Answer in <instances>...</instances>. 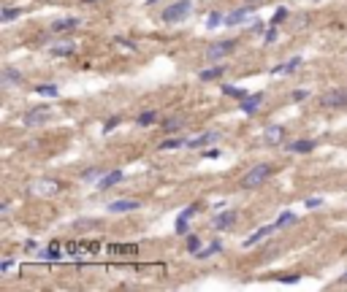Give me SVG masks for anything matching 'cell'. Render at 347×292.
Segmentation results:
<instances>
[{"mask_svg":"<svg viewBox=\"0 0 347 292\" xmlns=\"http://www.w3.org/2000/svg\"><path fill=\"white\" fill-rule=\"evenodd\" d=\"M193 0H177V3H171V6H165L163 11V22L168 24H177V22H185L187 17H193Z\"/></svg>","mask_w":347,"mask_h":292,"instance_id":"6da1fadb","label":"cell"},{"mask_svg":"<svg viewBox=\"0 0 347 292\" xmlns=\"http://www.w3.org/2000/svg\"><path fill=\"white\" fill-rule=\"evenodd\" d=\"M269 173H271V165H266V163H260V165H255V168H250L247 173L241 176V189H255V187H260V184L269 179Z\"/></svg>","mask_w":347,"mask_h":292,"instance_id":"7a4b0ae2","label":"cell"},{"mask_svg":"<svg viewBox=\"0 0 347 292\" xmlns=\"http://www.w3.org/2000/svg\"><path fill=\"white\" fill-rule=\"evenodd\" d=\"M49 114H52V108H49L46 103L36 105V108H30V111L22 117V125H24V127H38V125H44L49 119Z\"/></svg>","mask_w":347,"mask_h":292,"instance_id":"3957f363","label":"cell"},{"mask_svg":"<svg viewBox=\"0 0 347 292\" xmlns=\"http://www.w3.org/2000/svg\"><path fill=\"white\" fill-rule=\"evenodd\" d=\"M233 49H236V41H217V43H212V46L206 49V60L217 63V60L228 57V54L233 52Z\"/></svg>","mask_w":347,"mask_h":292,"instance_id":"277c9868","label":"cell"},{"mask_svg":"<svg viewBox=\"0 0 347 292\" xmlns=\"http://www.w3.org/2000/svg\"><path fill=\"white\" fill-rule=\"evenodd\" d=\"M30 189H33L36 195L52 198V195L60 192V181H54V179H38V181H33V184H30Z\"/></svg>","mask_w":347,"mask_h":292,"instance_id":"5b68a950","label":"cell"},{"mask_svg":"<svg viewBox=\"0 0 347 292\" xmlns=\"http://www.w3.org/2000/svg\"><path fill=\"white\" fill-rule=\"evenodd\" d=\"M323 105L325 108H342V105H347V89H331V92H325Z\"/></svg>","mask_w":347,"mask_h":292,"instance_id":"8992f818","label":"cell"},{"mask_svg":"<svg viewBox=\"0 0 347 292\" xmlns=\"http://www.w3.org/2000/svg\"><path fill=\"white\" fill-rule=\"evenodd\" d=\"M282 138H285V127H282V125H271V127H266L263 135H260V141H263L266 146L282 144Z\"/></svg>","mask_w":347,"mask_h":292,"instance_id":"52a82bcc","label":"cell"},{"mask_svg":"<svg viewBox=\"0 0 347 292\" xmlns=\"http://www.w3.org/2000/svg\"><path fill=\"white\" fill-rule=\"evenodd\" d=\"M236 216H239V211H233V209H228V211H220V214H214V219H212V228H214V230H225V228H231V225L236 222Z\"/></svg>","mask_w":347,"mask_h":292,"instance_id":"ba28073f","label":"cell"},{"mask_svg":"<svg viewBox=\"0 0 347 292\" xmlns=\"http://www.w3.org/2000/svg\"><path fill=\"white\" fill-rule=\"evenodd\" d=\"M250 17H253L250 8H233V11L225 17V24H228V27H239V24H247Z\"/></svg>","mask_w":347,"mask_h":292,"instance_id":"9c48e42d","label":"cell"},{"mask_svg":"<svg viewBox=\"0 0 347 292\" xmlns=\"http://www.w3.org/2000/svg\"><path fill=\"white\" fill-rule=\"evenodd\" d=\"M136 209H141V203L133 198H125V200H114V203H109V211L112 214H125V211H136Z\"/></svg>","mask_w":347,"mask_h":292,"instance_id":"30bf717a","label":"cell"},{"mask_svg":"<svg viewBox=\"0 0 347 292\" xmlns=\"http://www.w3.org/2000/svg\"><path fill=\"white\" fill-rule=\"evenodd\" d=\"M260 105H263V95L258 92V95H247V98H244V100L239 103V108H241L244 114H255V111L260 108Z\"/></svg>","mask_w":347,"mask_h":292,"instance_id":"8fae6325","label":"cell"},{"mask_svg":"<svg viewBox=\"0 0 347 292\" xmlns=\"http://www.w3.org/2000/svg\"><path fill=\"white\" fill-rule=\"evenodd\" d=\"M301 63H304L301 57H290L288 63L274 65V68H271V73H274V76H285V73H293V70H299V68H301Z\"/></svg>","mask_w":347,"mask_h":292,"instance_id":"7c38bea8","label":"cell"},{"mask_svg":"<svg viewBox=\"0 0 347 292\" xmlns=\"http://www.w3.org/2000/svg\"><path fill=\"white\" fill-rule=\"evenodd\" d=\"M122 179H125L122 170H112V173H103V176L98 179V189H109V187H114V184H119Z\"/></svg>","mask_w":347,"mask_h":292,"instance_id":"4fadbf2b","label":"cell"},{"mask_svg":"<svg viewBox=\"0 0 347 292\" xmlns=\"http://www.w3.org/2000/svg\"><path fill=\"white\" fill-rule=\"evenodd\" d=\"M217 141H220V133H214V130H209V133L198 135V138H190V141H187V146H190V149H198V146H206V144H217Z\"/></svg>","mask_w":347,"mask_h":292,"instance_id":"5bb4252c","label":"cell"},{"mask_svg":"<svg viewBox=\"0 0 347 292\" xmlns=\"http://www.w3.org/2000/svg\"><path fill=\"white\" fill-rule=\"evenodd\" d=\"M49 52H52L54 57H68V54L76 52V43H73V41H60V43H52Z\"/></svg>","mask_w":347,"mask_h":292,"instance_id":"9a60e30c","label":"cell"},{"mask_svg":"<svg viewBox=\"0 0 347 292\" xmlns=\"http://www.w3.org/2000/svg\"><path fill=\"white\" fill-rule=\"evenodd\" d=\"M277 230V225H266V228H260V230H255L253 235H250V238H244V246H255L258 244V241H263L266 235H271Z\"/></svg>","mask_w":347,"mask_h":292,"instance_id":"2e32d148","label":"cell"},{"mask_svg":"<svg viewBox=\"0 0 347 292\" xmlns=\"http://www.w3.org/2000/svg\"><path fill=\"white\" fill-rule=\"evenodd\" d=\"M288 149H290L293 154H309L312 149H315V141H306V138H304V141H293Z\"/></svg>","mask_w":347,"mask_h":292,"instance_id":"e0dca14e","label":"cell"},{"mask_svg":"<svg viewBox=\"0 0 347 292\" xmlns=\"http://www.w3.org/2000/svg\"><path fill=\"white\" fill-rule=\"evenodd\" d=\"M73 27H79V19H73V17H68V19H54V22H52V30H54V33L73 30Z\"/></svg>","mask_w":347,"mask_h":292,"instance_id":"ac0fdd59","label":"cell"},{"mask_svg":"<svg viewBox=\"0 0 347 292\" xmlns=\"http://www.w3.org/2000/svg\"><path fill=\"white\" fill-rule=\"evenodd\" d=\"M0 79H3V84H17V82H22V73L17 68H3Z\"/></svg>","mask_w":347,"mask_h":292,"instance_id":"d6986e66","label":"cell"},{"mask_svg":"<svg viewBox=\"0 0 347 292\" xmlns=\"http://www.w3.org/2000/svg\"><path fill=\"white\" fill-rule=\"evenodd\" d=\"M223 73H225V65H217V68H209V70H204L201 73V82H212V79H223Z\"/></svg>","mask_w":347,"mask_h":292,"instance_id":"ffe728a7","label":"cell"},{"mask_svg":"<svg viewBox=\"0 0 347 292\" xmlns=\"http://www.w3.org/2000/svg\"><path fill=\"white\" fill-rule=\"evenodd\" d=\"M217 251H223V244H220V241H212V244L206 246V249H201L195 257H198V260H206V257H212V254H217Z\"/></svg>","mask_w":347,"mask_h":292,"instance_id":"44dd1931","label":"cell"},{"mask_svg":"<svg viewBox=\"0 0 347 292\" xmlns=\"http://www.w3.org/2000/svg\"><path fill=\"white\" fill-rule=\"evenodd\" d=\"M36 92L41 95V98H57V95H60V89L54 87V84H38V87H36Z\"/></svg>","mask_w":347,"mask_h":292,"instance_id":"7402d4cb","label":"cell"},{"mask_svg":"<svg viewBox=\"0 0 347 292\" xmlns=\"http://www.w3.org/2000/svg\"><path fill=\"white\" fill-rule=\"evenodd\" d=\"M17 17H22V8H3L0 11V22H14Z\"/></svg>","mask_w":347,"mask_h":292,"instance_id":"603a6c76","label":"cell"},{"mask_svg":"<svg viewBox=\"0 0 347 292\" xmlns=\"http://www.w3.org/2000/svg\"><path fill=\"white\" fill-rule=\"evenodd\" d=\"M220 24H225V17L220 11H212V14H209V19H206V27L214 30V27H220Z\"/></svg>","mask_w":347,"mask_h":292,"instance_id":"cb8c5ba5","label":"cell"},{"mask_svg":"<svg viewBox=\"0 0 347 292\" xmlns=\"http://www.w3.org/2000/svg\"><path fill=\"white\" fill-rule=\"evenodd\" d=\"M223 92L231 95V98H236V100H244V98H247V92H244L241 87H231V84H223Z\"/></svg>","mask_w":347,"mask_h":292,"instance_id":"d4e9b609","label":"cell"},{"mask_svg":"<svg viewBox=\"0 0 347 292\" xmlns=\"http://www.w3.org/2000/svg\"><path fill=\"white\" fill-rule=\"evenodd\" d=\"M136 122L141 125V127H149V125H155V122H158V114H155V111H144L141 117L136 119Z\"/></svg>","mask_w":347,"mask_h":292,"instance_id":"484cf974","label":"cell"},{"mask_svg":"<svg viewBox=\"0 0 347 292\" xmlns=\"http://www.w3.org/2000/svg\"><path fill=\"white\" fill-rule=\"evenodd\" d=\"M296 222V214L293 211H285V214H279V219H277V228H285V225H293Z\"/></svg>","mask_w":347,"mask_h":292,"instance_id":"4316f807","label":"cell"},{"mask_svg":"<svg viewBox=\"0 0 347 292\" xmlns=\"http://www.w3.org/2000/svg\"><path fill=\"white\" fill-rule=\"evenodd\" d=\"M179 127H182V119H165V122H163V130H165V133H174V130H179Z\"/></svg>","mask_w":347,"mask_h":292,"instance_id":"83f0119b","label":"cell"},{"mask_svg":"<svg viewBox=\"0 0 347 292\" xmlns=\"http://www.w3.org/2000/svg\"><path fill=\"white\" fill-rule=\"evenodd\" d=\"M187 249L193 251V254H198V251H201V238H198V235H190V238H187Z\"/></svg>","mask_w":347,"mask_h":292,"instance_id":"f1b7e54d","label":"cell"},{"mask_svg":"<svg viewBox=\"0 0 347 292\" xmlns=\"http://www.w3.org/2000/svg\"><path fill=\"white\" fill-rule=\"evenodd\" d=\"M285 19H288V8L279 6V8L274 11V19H271V24H279V22H285Z\"/></svg>","mask_w":347,"mask_h":292,"instance_id":"f546056e","label":"cell"},{"mask_svg":"<svg viewBox=\"0 0 347 292\" xmlns=\"http://www.w3.org/2000/svg\"><path fill=\"white\" fill-rule=\"evenodd\" d=\"M185 141L182 138H165L163 144H160V149H177V146H182Z\"/></svg>","mask_w":347,"mask_h":292,"instance_id":"4dcf8cb0","label":"cell"},{"mask_svg":"<svg viewBox=\"0 0 347 292\" xmlns=\"http://www.w3.org/2000/svg\"><path fill=\"white\" fill-rule=\"evenodd\" d=\"M177 233L187 235V219H185V216H179V219H177Z\"/></svg>","mask_w":347,"mask_h":292,"instance_id":"1f68e13d","label":"cell"},{"mask_svg":"<svg viewBox=\"0 0 347 292\" xmlns=\"http://www.w3.org/2000/svg\"><path fill=\"white\" fill-rule=\"evenodd\" d=\"M98 176H100V170H84V173H82V179H84V181H95Z\"/></svg>","mask_w":347,"mask_h":292,"instance_id":"d6a6232c","label":"cell"},{"mask_svg":"<svg viewBox=\"0 0 347 292\" xmlns=\"http://www.w3.org/2000/svg\"><path fill=\"white\" fill-rule=\"evenodd\" d=\"M304 206H306V209H318V206H323V200H320V198H309Z\"/></svg>","mask_w":347,"mask_h":292,"instance_id":"836d02e7","label":"cell"},{"mask_svg":"<svg viewBox=\"0 0 347 292\" xmlns=\"http://www.w3.org/2000/svg\"><path fill=\"white\" fill-rule=\"evenodd\" d=\"M274 41H277V24L269 30V33H266V43H274Z\"/></svg>","mask_w":347,"mask_h":292,"instance_id":"e575fe53","label":"cell"},{"mask_svg":"<svg viewBox=\"0 0 347 292\" xmlns=\"http://www.w3.org/2000/svg\"><path fill=\"white\" fill-rule=\"evenodd\" d=\"M306 98H309L306 89H296V92H293V100H306Z\"/></svg>","mask_w":347,"mask_h":292,"instance_id":"d590c367","label":"cell"},{"mask_svg":"<svg viewBox=\"0 0 347 292\" xmlns=\"http://www.w3.org/2000/svg\"><path fill=\"white\" fill-rule=\"evenodd\" d=\"M193 214H195V206H187V209L182 211V216H185V219H190V216H193Z\"/></svg>","mask_w":347,"mask_h":292,"instance_id":"8d00e7d4","label":"cell"},{"mask_svg":"<svg viewBox=\"0 0 347 292\" xmlns=\"http://www.w3.org/2000/svg\"><path fill=\"white\" fill-rule=\"evenodd\" d=\"M11 260H3V263H0V271H3V273H6V271H11Z\"/></svg>","mask_w":347,"mask_h":292,"instance_id":"74e56055","label":"cell"},{"mask_svg":"<svg viewBox=\"0 0 347 292\" xmlns=\"http://www.w3.org/2000/svg\"><path fill=\"white\" fill-rule=\"evenodd\" d=\"M117 122H119V119H117V117H114V119H112V122H106V127H103V130H106V133H109V130H114V127H117Z\"/></svg>","mask_w":347,"mask_h":292,"instance_id":"f35d334b","label":"cell"},{"mask_svg":"<svg viewBox=\"0 0 347 292\" xmlns=\"http://www.w3.org/2000/svg\"><path fill=\"white\" fill-rule=\"evenodd\" d=\"M152 3H158V0H147V6H152Z\"/></svg>","mask_w":347,"mask_h":292,"instance_id":"ab89813d","label":"cell"},{"mask_svg":"<svg viewBox=\"0 0 347 292\" xmlns=\"http://www.w3.org/2000/svg\"><path fill=\"white\" fill-rule=\"evenodd\" d=\"M247 3H263V0H247Z\"/></svg>","mask_w":347,"mask_h":292,"instance_id":"60d3db41","label":"cell"},{"mask_svg":"<svg viewBox=\"0 0 347 292\" xmlns=\"http://www.w3.org/2000/svg\"><path fill=\"white\" fill-rule=\"evenodd\" d=\"M82 3H98V0H82Z\"/></svg>","mask_w":347,"mask_h":292,"instance_id":"b9f144b4","label":"cell"},{"mask_svg":"<svg viewBox=\"0 0 347 292\" xmlns=\"http://www.w3.org/2000/svg\"><path fill=\"white\" fill-rule=\"evenodd\" d=\"M342 281H347V273H345V276H342Z\"/></svg>","mask_w":347,"mask_h":292,"instance_id":"7bdbcfd3","label":"cell"}]
</instances>
